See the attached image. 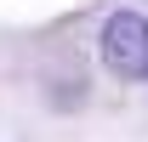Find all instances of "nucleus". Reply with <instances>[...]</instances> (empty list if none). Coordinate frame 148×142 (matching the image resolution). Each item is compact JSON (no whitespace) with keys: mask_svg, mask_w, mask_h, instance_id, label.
<instances>
[{"mask_svg":"<svg viewBox=\"0 0 148 142\" xmlns=\"http://www.w3.org/2000/svg\"><path fill=\"white\" fill-rule=\"evenodd\" d=\"M103 63L120 80H148V17L143 12H114L103 23Z\"/></svg>","mask_w":148,"mask_h":142,"instance_id":"obj_1","label":"nucleus"}]
</instances>
